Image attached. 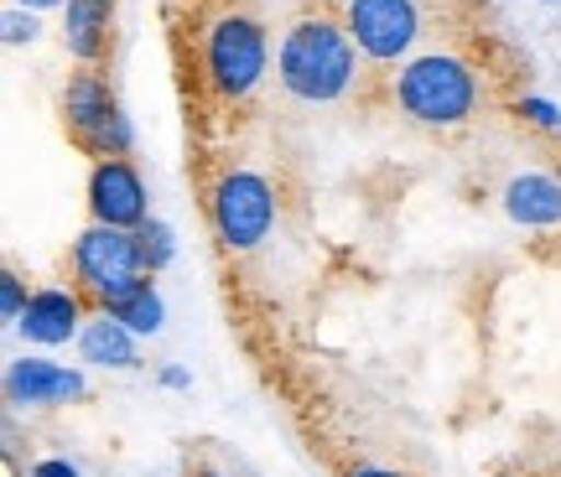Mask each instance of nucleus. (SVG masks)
<instances>
[{"label": "nucleus", "mask_w": 561, "mask_h": 477, "mask_svg": "<svg viewBox=\"0 0 561 477\" xmlns=\"http://www.w3.org/2000/svg\"><path fill=\"white\" fill-rule=\"evenodd\" d=\"M280 89L301 104H333L343 100L359 79V47L348 37V26L328 16H301L276 53Z\"/></svg>", "instance_id": "1"}, {"label": "nucleus", "mask_w": 561, "mask_h": 477, "mask_svg": "<svg viewBox=\"0 0 561 477\" xmlns=\"http://www.w3.org/2000/svg\"><path fill=\"white\" fill-rule=\"evenodd\" d=\"M396 104L416 125L453 130L462 119H473V109H479V73L458 53H421V58L405 62L401 79H396Z\"/></svg>", "instance_id": "2"}, {"label": "nucleus", "mask_w": 561, "mask_h": 477, "mask_svg": "<svg viewBox=\"0 0 561 477\" xmlns=\"http://www.w3.org/2000/svg\"><path fill=\"white\" fill-rule=\"evenodd\" d=\"M73 280H79V291L94 301L100 312H115L125 296H136L140 286L151 280L136 229L89 223V229L73 238Z\"/></svg>", "instance_id": "3"}, {"label": "nucleus", "mask_w": 561, "mask_h": 477, "mask_svg": "<svg viewBox=\"0 0 561 477\" xmlns=\"http://www.w3.org/2000/svg\"><path fill=\"white\" fill-rule=\"evenodd\" d=\"M62 125L79 140L89 156H130L136 146V125L121 109V100L110 94V83L100 73H79L62 89Z\"/></svg>", "instance_id": "4"}, {"label": "nucleus", "mask_w": 561, "mask_h": 477, "mask_svg": "<svg viewBox=\"0 0 561 477\" xmlns=\"http://www.w3.org/2000/svg\"><path fill=\"white\" fill-rule=\"evenodd\" d=\"M265 62H271V42L265 26L250 16H219L203 37V68L208 83L219 89L224 100H244L255 94V83L265 79Z\"/></svg>", "instance_id": "5"}, {"label": "nucleus", "mask_w": 561, "mask_h": 477, "mask_svg": "<svg viewBox=\"0 0 561 477\" xmlns=\"http://www.w3.org/2000/svg\"><path fill=\"white\" fill-rule=\"evenodd\" d=\"M208 213H214V234H219L224 249L244 255L276 223V187L261 172H224L214 198H208Z\"/></svg>", "instance_id": "6"}, {"label": "nucleus", "mask_w": 561, "mask_h": 477, "mask_svg": "<svg viewBox=\"0 0 561 477\" xmlns=\"http://www.w3.org/2000/svg\"><path fill=\"white\" fill-rule=\"evenodd\" d=\"M343 26L364 58L396 62L421 42L416 0H343Z\"/></svg>", "instance_id": "7"}, {"label": "nucleus", "mask_w": 561, "mask_h": 477, "mask_svg": "<svg viewBox=\"0 0 561 477\" xmlns=\"http://www.w3.org/2000/svg\"><path fill=\"white\" fill-rule=\"evenodd\" d=\"M89 219L94 223H115V229H140L151 219V193L146 177L136 172V161L125 156H100L89 172Z\"/></svg>", "instance_id": "8"}, {"label": "nucleus", "mask_w": 561, "mask_h": 477, "mask_svg": "<svg viewBox=\"0 0 561 477\" xmlns=\"http://www.w3.org/2000/svg\"><path fill=\"white\" fill-rule=\"evenodd\" d=\"M89 395V379L68 363H53V358L21 353L5 363V399L11 405H26V410H53V405H73V399Z\"/></svg>", "instance_id": "9"}, {"label": "nucleus", "mask_w": 561, "mask_h": 477, "mask_svg": "<svg viewBox=\"0 0 561 477\" xmlns=\"http://www.w3.org/2000/svg\"><path fill=\"white\" fill-rule=\"evenodd\" d=\"M83 291L79 286H37L32 301H26V312H21L16 333L26 342H37V348H62L68 338H79L83 333Z\"/></svg>", "instance_id": "10"}, {"label": "nucleus", "mask_w": 561, "mask_h": 477, "mask_svg": "<svg viewBox=\"0 0 561 477\" xmlns=\"http://www.w3.org/2000/svg\"><path fill=\"white\" fill-rule=\"evenodd\" d=\"M504 213L520 229H557L561 223V177L551 172H515L504 182Z\"/></svg>", "instance_id": "11"}, {"label": "nucleus", "mask_w": 561, "mask_h": 477, "mask_svg": "<svg viewBox=\"0 0 561 477\" xmlns=\"http://www.w3.org/2000/svg\"><path fill=\"white\" fill-rule=\"evenodd\" d=\"M79 353L94 369H140V338L110 312H94L79 333Z\"/></svg>", "instance_id": "12"}, {"label": "nucleus", "mask_w": 561, "mask_h": 477, "mask_svg": "<svg viewBox=\"0 0 561 477\" xmlns=\"http://www.w3.org/2000/svg\"><path fill=\"white\" fill-rule=\"evenodd\" d=\"M62 47H68V58L100 62L110 47V5L104 0H68L62 5Z\"/></svg>", "instance_id": "13"}, {"label": "nucleus", "mask_w": 561, "mask_h": 477, "mask_svg": "<svg viewBox=\"0 0 561 477\" xmlns=\"http://www.w3.org/2000/svg\"><path fill=\"white\" fill-rule=\"evenodd\" d=\"M110 317H121L125 327L136 333V338H157V333H161V322H167V306H161V291L151 286V280H146V286H140L136 296H125L121 306L110 312Z\"/></svg>", "instance_id": "14"}, {"label": "nucleus", "mask_w": 561, "mask_h": 477, "mask_svg": "<svg viewBox=\"0 0 561 477\" xmlns=\"http://www.w3.org/2000/svg\"><path fill=\"white\" fill-rule=\"evenodd\" d=\"M136 238H140V255H146V270H151V276H161V270L178 259V238H172V229L161 219H146L136 229Z\"/></svg>", "instance_id": "15"}, {"label": "nucleus", "mask_w": 561, "mask_h": 477, "mask_svg": "<svg viewBox=\"0 0 561 477\" xmlns=\"http://www.w3.org/2000/svg\"><path fill=\"white\" fill-rule=\"evenodd\" d=\"M26 301H32V291H26V280L16 276V270H0V317L16 327L21 312H26Z\"/></svg>", "instance_id": "16"}, {"label": "nucleus", "mask_w": 561, "mask_h": 477, "mask_svg": "<svg viewBox=\"0 0 561 477\" xmlns=\"http://www.w3.org/2000/svg\"><path fill=\"white\" fill-rule=\"evenodd\" d=\"M5 42H11V47H21V42H37V16H26L21 5H11V11H5Z\"/></svg>", "instance_id": "17"}, {"label": "nucleus", "mask_w": 561, "mask_h": 477, "mask_svg": "<svg viewBox=\"0 0 561 477\" xmlns=\"http://www.w3.org/2000/svg\"><path fill=\"white\" fill-rule=\"evenodd\" d=\"M520 115L530 119V125H541V130H557V125H561L557 104H551V100H536V94H530V100H520Z\"/></svg>", "instance_id": "18"}, {"label": "nucleus", "mask_w": 561, "mask_h": 477, "mask_svg": "<svg viewBox=\"0 0 561 477\" xmlns=\"http://www.w3.org/2000/svg\"><path fill=\"white\" fill-rule=\"evenodd\" d=\"M26 477H83V473H79V467H73L68 457H37Z\"/></svg>", "instance_id": "19"}, {"label": "nucleus", "mask_w": 561, "mask_h": 477, "mask_svg": "<svg viewBox=\"0 0 561 477\" xmlns=\"http://www.w3.org/2000/svg\"><path fill=\"white\" fill-rule=\"evenodd\" d=\"M157 384H161V389H193V374H187L182 363H161V369H157Z\"/></svg>", "instance_id": "20"}, {"label": "nucleus", "mask_w": 561, "mask_h": 477, "mask_svg": "<svg viewBox=\"0 0 561 477\" xmlns=\"http://www.w3.org/2000/svg\"><path fill=\"white\" fill-rule=\"evenodd\" d=\"M348 477H405V473H396V467H375V462H364V467H354Z\"/></svg>", "instance_id": "21"}, {"label": "nucleus", "mask_w": 561, "mask_h": 477, "mask_svg": "<svg viewBox=\"0 0 561 477\" xmlns=\"http://www.w3.org/2000/svg\"><path fill=\"white\" fill-rule=\"evenodd\" d=\"M16 5H26V11H53V5H68V0H16Z\"/></svg>", "instance_id": "22"}, {"label": "nucleus", "mask_w": 561, "mask_h": 477, "mask_svg": "<svg viewBox=\"0 0 561 477\" xmlns=\"http://www.w3.org/2000/svg\"><path fill=\"white\" fill-rule=\"evenodd\" d=\"M198 477H219V473H214V467H198Z\"/></svg>", "instance_id": "23"}, {"label": "nucleus", "mask_w": 561, "mask_h": 477, "mask_svg": "<svg viewBox=\"0 0 561 477\" xmlns=\"http://www.w3.org/2000/svg\"><path fill=\"white\" fill-rule=\"evenodd\" d=\"M104 5H110V0H104Z\"/></svg>", "instance_id": "24"}]
</instances>
